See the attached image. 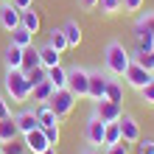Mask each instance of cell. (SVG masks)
Returning <instances> with one entry per match:
<instances>
[{"instance_id":"1","label":"cell","mask_w":154,"mask_h":154,"mask_svg":"<svg viewBox=\"0 0 154 154\" xmlns=\"http://www.w3.org/2000/svg\"><path fill=\"white\" fill-rule=\"evenodd\" d=\"M129 65H132V53L126 51L118 39L106 42V48H104V70L106 73L115 76V79H123V73H126Z\"/></svg>"},{"instance_id":"2","label":"cell","mask_w":154,"mask_h":154,"mask_svg":"<svg viewBox=\"0 0 154 154\" xmlns=\"http://www.w3.org/2000/svg\"><path fill=\"white\" fill-rule=\"evenodd\" d=\"M3 93L11 104H25L31 101V84L23 70H6L3 76Z\"/></svg>"},{"instance_id":"3","label":"cell","mask_w":154,"mask_h":154,"mask_svg":"<svg viewBox=\"0 0 154 154\" xmlns=\"http://www.w3.org/2000/svg\"><path fill=\"white\" fill-rule=\"evenodd\" d=\"M76 101H79V98H76L73 93H70L67 87H62V90H53V95H51L48 106H51L53 112H56V118L62 121V118H67L70 112L76 109Z\"/></svg>"},{"instance_id":"4","label":"cell","mask_w":154,"mask_h":154,"mask_svg":"<svg viewBox=\"0 0 154 154\" xmlns=\"http://www.w3.org/2000/svg\"><path fill=\"white\" fill-rule=\"evenodd\" d=\"M67 90L73 93L76 98H87L90 93V70L87 67H70L67 70Z\"/></svg>"},{"instance_id":"5","label":"cell","mask_w":154,"mask_h":154,"mask_svg":"<svg viewBox=\"0 0 154 154\" xmlns=\"http://www.w3.org/2000/svg\"><path fill=\"white\" fill-rule=\"evenodd\" d=\"M151 79H154V76H151V70H146L143 65H137L134 59H132V65L126 67V73H123V81H126V87L137 90V93H140V90L149 84Z\"/></svg>"},{"instance_id":"6","label":"cell","mask_w":154,"mask_h":154,"mask_svg":"<svg viewBox=\"0 0 154 154\" xmlns=\"http://www.w3.org/2000/svg\"><path fill=\"white\" fill-rule=\"evenodd\" d=\"M93 115L101 118L104 123H115L118 118L123 115V104L109 101V98H101V101H93Z\"/></svg>"},{"instance_id":"7","label":"cell","mask_w":154,"mask_h":154,"mask_svg":"<svg viewBox=\"0 0 154 154\" xmlns=\"http://www.w3.org/2000/svg\"><path fill=\"white\" fill-rule=\"evenodd\" d=\"M104 129H106V123L101 121V118H95V115H90L87 118V123H84V140H87V146H104Z\"/></svg>"},{"instance_id":"8","label":"cell","mask_w":154,"mask_h":154,"mask_svg":"<svg viewBox=\"0 0 154 154\" xmlns=\"http://www.w3.org/2000/svg\"><path fill=\"white\" fill-rule=\"evenodd\" d=\"M118 126H121V137L129 143V146H134L143 134H140V123H137V118L129 115V112H123L121 118H118Z\"/></svg>"},{"instance_id":"9","label":"cell","mask_w":154,"mask_h":154,"mask_svg":"<svg viewBox=\"0 0 154 154\" xmlns=\"http://www.w3.org/2000/svg\"><path fill=\"white\" fill-rule=\"evenodd\" d=\"M20 8H17L11 0H3L0 3V28L3 31H14L17 25H20Z\"/></svg>"},{"instance_id":"10","label":"cell","mask_w":154,"mask_h":154,"mask_svg":"<svg viewBox=\"0 0 154 154\" xmlns=\"http://www.w3.org/2000/svg\"><path fill=\"white\" fill-rule=\"evenodd\" d=\"M112 76L106 73V70H90V93L87 98H93V101H101L104 93H106V81Z\"/></svg>"},{"instance_id":"11","label":"cell","mask_w":154,"mask_h":154,"mask_svg":"<svg viewBox=\"0 0 154 154\" xmlns=\"http://www.w3.org/2000/svg\"><path fill=\"white\" fill-rule=\"evenodd\" d=\"M14 123H17V132H20V137H23V134H28V132H34V129H39V121H37V112H34V106H23V109L14 115Z\"/></svg>"},{"instance_id":"12","label":"cell","mask_w":154,"mask_h":154,"mask_svg":"<svg viewBox=\"0 0 154 154\" xmlns=\"http://www.w3.org/2000/svg\"><path fill=\"white\" fill-rule=\"evenodd\" d=\"M23 143H25V149H28V154H42V151L51 149V143H48V137H45L42 126L34 129V132H28V134H23Z\"/></svg>"},{"instance_id":"13","label":"cell","mask_w":154,"mask_h":154,"mask_svg":"<svg viewBox=\"0 0 154 154\" xmlns=\"http://www.w3.org/2000/svg\"><path fill=\"white\" fill-rule=\"evenodd\" d=\"M154 39V11H146L134 20V39Z\"/></svg>"},{"instance_id":"14","label":"cell","mask_w":154,"mask_h":154,"mask_svg":"<svg viewBox=\"0 0 154 154\" xmlns=\"http://www.w3.org/2000/svg\"><path fill=\"white\" fill-rule=\"evenodd\" d=\"M3 65H6V70H20L23 67V48L8 42L3 48Z\"/></svg>"},{"instance_id":"15","label":"cell","mask_w":154,"mask_h":154,"mask_svg":"<svg viewBox=\"0 0 154 154\" xmlns=\"http://www.w3.org/2000/svg\"><path fill=\"white\" fill-rule=\"evenodd\" d=\"M53 90H56V87H53L48 79L39 81V84H34V87H31V101H34V104H48V101H51V95H53Z\"/></svg>"},{"instance_id":"16","label":"cell","mask_w":154,"mask_h":154,"mask_svg":"<svg viewBox=\"0 0 154 154\" xmlns=\"http://www.w3.org/2000/svg\"><path fill=\"white\" fill-rule=\"evenodd\" d=\"M34 37H37V34H31L28 28H23V25H17L14 31H8V42L17 45V48H28V45H34Z\"/></svg>"},{"instance_id":"17","label":"cell","mask_w":154,"mask_h":154,"mask_svg":"<svg viewBox=\"0 0 154 154\" xmlns=\"http://www.w3.org/2000/svg\"><path fill=\"white\" fill-rule=\"evenodd\" d=\"M39 65H42L45 70L62 65V53H59L56 48H51V45H42V48H39Z\"/></svg>"},{"instance_id":"18","label":"cell","mask_w":154,"mask_h":154,"mask_svg":"<svg viewBox=\"0 0 154 154\" xmlns=\"http://www.w3.org/2000/svg\"><path fill=\"white\" fill-rule=\"evenodd\" d=\"M20 25H23V28H28L31 34H39V25H42V20H39V11H37V8H25V11L20 14Z\"/></svg>"},{"instance_id":"19","label":"cell","mask_w":154,"mask_h":154,"mask_svg":"<svg viewBox=\"0 0 154 154\" xmlns=\"http://www.w3.org/2000/svg\"><path fill=\"white\" fill-rule=\"evenodd\" d=\"M62 31H65V37H67V45L70 48H79V42H81V25L76 23V20H67L65 25H62Z\"/></svg>"},{"instance_id":"20","label":"cell","mask_w":154,"mask_h":154,"mask_svg":"<svg viewBox=\"0 0 154 154\" xmlns=\"http://www.w3.org/2000/svg\"><path fill=\"white\" fill-rule=\"evenodd\" d=\"M34 112H37V121H39V126H53V123H59L56 112H53L48 104H34Z\"/></svg>"},{"instance_id":"21","label":"cell","mask_w":154,"mask_h":154,"mask_svg":"<svg viewBox=\"0 0 154 154\" xmlns=\"http://www.w3.org/2000/svg\"><path fill=\"white\" fill-rule=\"evenodd\" d=\"M17 137H20V132H17L14 115L3 118V121H0V143H8V140H17Z\"/></svg>"},{"instance_id":"22","label":"cell","mask_w":154,"mask_h":154,"mask_svg":"<svg viewBox=\"0 0 154 154\" xmlns=\"http://www.w3.org/2000/svg\"><path fill=\"white\" fill-rule=\"evenodd\" d=\"M39 65V48L37 45H28V48H23V73H28L31 67H37Z\"/></svg>"},{"instance_id":"23","label":"cell","mask_w":154,"mask_h":154,"mask_svg":"<svg viewBox=\"0 0 154 154\" xmlns=\"http://www.w3.org/2000/svg\"><path fill=\"white\" fill-rule=\"evenodd\" d=\"M48 81L56 90H62V87H67V67H62V65H56V67H48Z\"/></svg>"},{"instance_id":"24","label":"cell","mask_w":154,"mask_h":154,"mask_svg":"<svg viewBox=\"0 0 154 154\" xmlns=\"http://www.w3.org/2000/svg\"><path fill=\"white\" fill-rule=\"evenodd\" d=\"M104 98H109V101H118V104H123V84H121V79H109L106 81V93Z\"/></svg>"},{"instance_id":"25","label":"cell","mask_w":154,"mask_h":154,"mask_svg":"<svg viewBox=\"0 0 154 154\" xmlns=\"http://www.w3.org/2000/svg\"><path fill=\"white\" fill-rule=\"evenodd\" d=\"M48 45H51V48H56L59 53H65V51L70 48V45H67V37H65V31H62V28H53V31H51Z\"/></svg>"},{"instance_id":"26","label":"cell","mask_w":154,"mask_h":154,"mask_svg":"<svg viewBox=\"0 0 154 154\" xmlns=\"http://www.w3.org/2000/svg\"><path fill=\"white\" fill-rule=\"evenodd\" d=\"M123 137H121V126H118V121L115 123H106V129H104V149L106 146H115V143H121Z\"/></svg>"},{"instance_id":"27","label":"cell","mask_w":154,"mask_h":154,"mask_svg":"<svg viewBox=\"0 0 154 154\" xmlns=\"http://www.w3.org/2000/svg\"><path fill=\"white\" fill-rule=\"evenodd\" d=\"M0 154H28L25 143L17 137V140H8V143H0Z\"/></svg>"},{"instance_id":"28","label":"cell","mask_w":154,"mask_h":154,"mask_svg":"<svg viewBox=\"0 0 154 154\" xmlns=\"http://www.w3.org/2000/svg\"><path fill=\"white\" fill-rule=\"evenodd\" d=\"M25 79H28V84L34 87V84H39V81H45V79H48V70H45L42 65H37V67H31L28 73H25Z\"/></svg>"},{"instance_id":"29","label":"cell","mask_w":154,"mask_h":154,"mask_svg":"<svg viewBox=\"0 0 154 154\" xmlns=\"http://www.w3.org/2000/svg\"><path fill=\"white\" fill-rule=\"evenodd\" d=\"M98 8L104 14H118V11H123V0H98Z\"/></svg>"},{"instance_id":"30","label":"cell","mask_w":154,"mask_h":154,"mask_svg":"<svg viewBox=\"0 0 154 154\" xmlns=\"http://www.w3.org/2000/svg\"><path fill=\"white\" fill-rule=\"evenodd\" d=\"M42 132H45V137H48V143L53 149L59 146V140H62V132H59V123H53V126H42Z\"/></svg>"},{"instance_id":"31","label":"cell","mask_w":154,"mask_h":154,"mask_svg":"<svg viewBox=\"0 0 154 154\" xmlns=\"http://www.w3.org/2000/svg\"><path fill=\"white\" fill-rule=\"evenodd\" d=\"M134 154H154V140L151 137H140L134 143Z\"/></svg>"},{"instance_id":"32","label":"cell","mask_w":154,"mask_h":154,"mask_svg":"<svg viewBox=\"0 0 154 154\" xmlns=\"http://www.w3.org/2000/svg\"><path fill=\"white\" fill-rule=\"evenodd\" d=\"M132 59L137 62V65H143L146 70H151V73H154V51H151V53H134Z\"/></svg>"},{"instance_id":"33","label":"cell","mask_w":154,"mask_h":154,"mask_svg":"<svg viewBox=\"0 0 154 154\" xmlns=\"http://www.w3.org/2000/svg\"><path fill=\"white\" fill-rule=\"evenodd\" d=\"M154 51V39H134V51H132V56H134V53H151Z\"/></svg>"},{"instance_id":"34","label":"cell","mask_w":154,"mask_h":154,"mask_svg":"<svg viewBox=\"0 0 154 154\" xmlns=\"http://www.w3.org/2000/svg\"><path fill=\"white\" fill-rule=\"evenodd\" d=\"M140 101H143V104H149V106H154V79L140 90Z\"/></svg>"},{"instance_id":"35","label":"cell","mask_w":154,"mask_h":154,"mask_svg":"<svg viewBox=\"0 0 154 154\" xmlns=\"http://www.w3.org/2000/svg\"><path fill=\"white\" fill-rule=\"evenodd\" d=\"M104 154H132V146L126 140H121V143H115V146H106Z\"/></svg>"},{"instance_id":"36","label":"cell","mask_w":154,"mask_h":154,"mask_svg":"<svg viewBox=\"0 0 154 154\" xmlns=\"http://www.w3.org/2000/svg\"><path fill=\"white\" fill-rule=\"evenodd\" d=\"M143 3H146V0H123V14H134V11H140Z\"/></svg>"},{"instance_id":"37","label":"cell","mask_w":154,"mask_h":154,"mask_svg":"<svg viewBox=\"0 0 154 154\" xmlns=\"http://www.w3.org/2000/svg\"><path fill=\"white\" fill-rule=\"evenodd\" d=\"M3 118H11V106H8L6 93H0V121H3Z\"/></svg>"},{"instance_id":"38","label":"cell","mask_w":154,"mask_h":154,"mask_svg":"<svg viewBox=\"0 0 154 154\" xmlns=\"http://www.w3.org/2000/svg\"><path fill=\"white\" fill-rule=\"evenodd\" d=\"M79 6L84 11H93V8H98V0H79Z\"/></svg>"},{"instance_id":"39","label":"cell","mask_w":154,"mask_h":154,"mask_svg":"<svg viewBox=\"0 0 154 154\" xmlns=\"http://www.w3.org/2000/svg\"><path fill=\"white\" fill-rule=\"evenodd\" d=\"M11 3L20 8V11H25V8H31V6H34V0H11Z\"/></svg>"},{"instance_id":"40","label":"cell","mask_w":154,"mask_h":154,"mask_svg":"<svg viewBox=\"0 0 154 154\" xmlns=\"http://www.w3.org/2000/svg\"><path fill=\"white\" fill-rule=\"evenodd\" d=\"M79 154H104L101 149H95V146H87V149H81Z\"/></svg>"},{"instance_id":"41","label":"cell","mask_w":154,"mask_h":154,"mask_svg":"<svg viewBox=\"0 0 154 154\" xmlns=\"http://www.w3.org/2000/svg\"><path fill=\"white\" fill-rule=\"evenodd\" d=\"M42 154H56V149H53V146H51V149H48V151H42Z\"/></svg>"},{"instance_id":"42","label":"cell","mask_w":154,"mask_h":154,"mask_svg":"<svg viewBox=\"0 0 154 154\" xmlns=\"http://www.w3.org/2000/svg\"><path fill=\"white\" fill-rule=\"evenodd\" d=\"M151 76H154V73H151Z\"/></svg>"}]
</instances>
